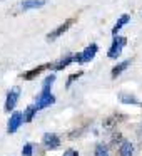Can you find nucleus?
I'll list each match as a JSON object with an SVG mask.
<instances>
[{
	"label": "nucleus",
	"mask_w": 142,
	"mask_h": 156,
	"mask_svg": "<svg viewBox=\"0 0 142 156\" xmlns=\"http://www.w3.org/2000/svg\"><path fill=\"white\" fill-rule=\"evenodd\" d=\"M54 102H55V96L50 92V89H42L40 94H39L37 99H35V106H37L39 111L49 108V106H52Z\"/></svg>",
	"instance_id": "7ed1b4c3"
},
{
	"label": "nucleus",
	"mask_w": 142,
	"mask_h": 156,
	"mask_svg": "<svg viewBox=\"0 0 142 156\" xmlns=\"http://www.w3.org/2000/svg\"><path fill=\"white\" fill-rule=\"evenodd\" d=\"M125 44H127V39L122 37V35H115V37L112 39V44H110V47H109V51H107V57L117 59L119 55L122 54V49H124Z\"/></svg>",
	"instance_id": "f03ea898"
},
{
	"label": "nucleus",
	"mask_w": 142,
	"mask_h": 156,
	"mask_svg": "<svg viewBox=\"0 0 142 156\" xmlns=\"http://www.w3.org/2000/svg\"><path fill=\"white\" fill-rule=\"evenodd\" d=\"M19 98H20V87L15 86V87H12L10 91H8V94H7V99H5V111L10 112L12 109L17 106Z\"/></svg>",
	"instance_id": "423d86ee"
},
{
	"label": "nucleus",
	"mask_w": 142,
	"mask_h": 156,
	"mask_svg": "<svg viewBox=\"0 0 142 156\" xmlns=\"http://www.w3.org/2000/svg\"><path fill=\"white\" fill-rule=\"evenodd\" d=\"M42 143L47 149H57L60 146V138L55 133H45L44 138H42Z\"/></svg>",
	"instance_id": "0eeeda50"
},
{
	"label": "nucleus",
	"mask_w": 142,
	"mask_h": 156,
	"mask_svg": "<svg viewBox=\"0 0 142 156\" xmlns=\"http://www.w3.org/2000/svg\"><path fill=\"white\" fill-rule=\"evenodd\" d=\"M134 154V144L130 141H122L119 148V156H132Z\"/></svg>",
	"instance_id": "4468645a"
},
{
	"label": "nucleus",
	"mask_w": 142,
	"mask_h": 156,
	"mask_svg": "<svg viewBox=\"0 0 142 156\" xmlns=\"http://www.w3.org/2000/svg\"><path fill=\"white\" fill-rule=\"evenodd\" d=\"M74 22H75V19H74V17H72V19H67V20H65L64 24H60L59 27H55L52 32H49V34H47V41H49V42H52V41H55V39L62 37V35H64L65 32H67L69 29L72 27V25H74Z\"/></svg>",
	"instance_id": "20e7f679"
},
{
	"label": "nucleus",
	"mask_w": 142,
	"mask_h": 156,
	"mask_svg": "<svg viewBox=\"0 0 142 156\" xmlns=\"http://www.w3.org/2000/svg\"><path fill=\"white\" fill-rule=\"evenodd\" d=\"M37 112H39V109H37V106H35V104L29 106V108L24 111V122H30L32 119L35 118V114H37Z\"/></svg>",
	"instance_id": "2eb2a0df"
},
{
	"label": "nucleus",
	"mask_w": 142,
	"mask_h": 156,
	"mask_svg": "<svg viewBox=\"0 0 142 156\" xmlns=\"http://www.w3.org/2000/svg\"><path fill=\"white\" fill-rule=\"evenodd\" d=\"M95 156H109V151L104 144H97L95 146Z\"/></svg>",
	"instance_id": "a211bd4d"
},
{
	"label": "nucleus",
	"mask_w": 142,
	"mask_h": 156,
	"mask_svg": "<svg viewBox=\"0 0 142 156\" xmlns=\"http://www.w3.org/2000/svg\"><path fill=\"white\" fill-rule=\"evenodd\" d=\"M97 51H99V45H97V44L87 45V47H85L82 52L74 54V62H77V64H87V62H90L92 59L95 57Z\"/></svg>",
	"instance_id": "f257e3e1"
},
{
	"label": "nucleus",
	"mask_w": 142,
	"mask_h": 156,
	"mask_svg": "<svg viewBox=\"0 0 142 156\" xmlns=\"http://www.w3.org/2000/svg\"><path fill=\"white\" fill-rule=\"evenodd\" d=\"M64 156H79V153L75 151V149H67V151L64 153Z\"/></svg>",
	"instance_id": "aec40b11"
},
{
	"label": "nucleus",
	"mask_w": 142,
	"mask_h": 156,
	"mask_svg": "<svg viewBox=\"0 0 142 156\" xmlns=\"http://www.w3.org/2000/svg\"><path fill=\"white\" fill-rule=\"evenodd\" d=\"M45 5V0H24L20 4L22 10H30V9H40Z\"/></svg>",
	"instance_id": "9b49d317"
},
{
	"label": "nucleus",
	"mask_w": 142,
	"mask_h": 156,
	"mask_svg": "<svg viewBox=\"0 0 142 156\" xmlns=\"http://www.w3.org/2000/svg\"><path fill=\"white\" fill-rule=\"evenodd\" d=\"M72 62H74V55H72V54H67L65 57L59 59L57 62H52V67H50V69H54V71H62V69H65L67 66H70Z\"/></svg>",
	"instance_id": "1a4fd4ad"
},
{
	"label": "nucleus",
	"mask_w": 142,
	"mask_h": 156,
	"mask_svg": "<svg viewBox=\"0 0 142 156\" xmlns=\"http://www.w3.org/2000/svg\"><path fill=\"white\" fill-rule=\"evenodd\" d=\"M119 99H120L124 104H132V106H137V108H142V102L132 94H125V92H122V94L119 96Z\"/></svg>",
	"instance_id": "f8f14e48"
},
{
	"label": "nucleus",
	"mask_w": 142,
	"mask_h": 156,
	"mask_svg": "<svg viewBox=\"0 0 142 156\" xmlns=\"http://www.w3.org/2000/svg\"><path fill=\"white\" fill-rule=\"evenodd\" d=\"M55 82V74H50L47 76V77L44 79V82H42V89H52V84Z\"/></svg>",
	"instance_id": "dca6fc26"
},
{
	"label": "nucleus",
	"mask_w": 142,
	"mask_h": 156,
	"mask_svg": "<svg viewBox=\"0 0 142 156\" xmlns=\"http://www.w3.org/2000/svg\"><path fill=\"white\" fill-rule=\"evenodd\" d=\"M82 74H84L82 71H79V72H74V74H70V76H69V79H67V82H65V87L69 89V87L72 86V82H74V81H77V79L80 77Z\"/></svg>",
	"instance_id": "f3484780"
},
{
	"label": "nucleus",
	"mask_w": 142,
	"mask_h": 156,
	"mask_svg": "<svg viewBox=\"0 0 142 156\" xmlns=\"http://www.w3.org/2000/svg\"><path fill=\"white\" fill-rule=\"evenodd\" d=\"M129 20H130V15H129V14H124V15H120V17H119V20L115 22V25L112 27V35L115 37V35H117V32L120 30V29L124 27V25L127 24Z\"/></svg>",
	"instance_id": "ddd939ff"
},
{
	"label": "nucleus",
	"mask_w": 142,
	"mask_h": 156,
	"mask_svg": "<svg viewBox=\"0 0 142 156\" xmlns=\"http://www.w3.org/2000/svg\"><path fill=\"white\" fill-rule=\"evenodd\" d=\"M32 151H34V146H32L30 143H27V144L22 148V154L24 156H32Z\"/></svg>",
	"instance_id": "6ab92c4d"
},
{
	"label": "nucleus",
	"mask_w": 142,
	"mask_h": 156,
	"mask_svg": "<svg viewBox=\"0 0 142 156\" xmlns=\"http://www.w3.org/2000/svg\"><path fill=\"white\" fill-rule=\"evenodd\" d=\"M52 67V64H40V66H37V67H34V69H30V71H27V72H24V74L20 76L24 81H32V79H35L39 74H42V72L45 71V69H50Z\"/></svg>",
	"instance_id": "6e6552de"
},
{
	"label": "nucleus",
	"mask_w": 142,
	"mask_h": 156,
	"mask_svg": "<svg viewBox=\"0 0 142 156\" xmlns=\"http://www.w3.org/2000/svg\"><path fill=\"white\" fill-rule=\"evenodd\" d=\"M130 64H132V59H125V61H122L120 64H117V66H114V67H112V71H110V76L115 79L117 76H120L122 72H124V71H125V69H127Z\"/></svg>",
	"instance_id": "9d476101"
},
{
	"label": "nucleus",
	"mask_w": 142,
	"mask_h": 156,
	"mask_svg": "<svg viewBox=\"0 0 142 156\" xmlns=\"http://www.w3.org/2000/svg\"><path fill=\"white\" fill-rule=\"evenodd\" d=\"M22 122H24V112L14 111L10 114V118H8V122H7V133L8 134H14V133L22 126Z\"/></svg>",
	"instance_id": "39448f33"
}]
</instances>
